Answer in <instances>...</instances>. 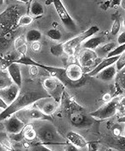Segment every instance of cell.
Wrapping results in <instances>:
<instances>
[{
  "label": "cell",
  "mask_w": 125,
  "mask_h": 151,
  "mask_svg": "<svg viewBox=\"0 0 125 151\" xmlns=\"http://www.w3.org/2000/svg\"><path fill=\"white\" fill-rule=\"evenodd\" d=\"M20 1L10 4L0 13V56L3 57L13 45L18 21L25 14L26 7Z\"/></svg>",
  "instance_id": "obj_1"
},
{
  "label": "cell",
  "mask_w": 125,
  "mask_h": 151,
  "mask_svg": "<svg viewBox=\"0 0 125 151\" xmlns=\"http://www.w3.org/2000/svg\"><path fill=\"white\" fill-rule=\"evenodd\" d=\"M49 97L42 84L38 82H32L27 87L21 88L16 100L0 114V122L4 121L16 112L34 105L38 100ZM51 97V96H50Z\"/></svg>",
  "instance_id": "obj_2"
},
{
  "label": "cell",
  "mask_w": 125,
  "mask_h": 151,
  "mask_svg": "<svg viewBox=\"0 0 125 151\" xmlns=\"http://www.w3.org/2000/svg\"><path fill=\"white\" fill-rule=\"evenodd\" d=\"M61 101L64 106V112L73 127L77 129H88L93 125L96 119L86 112L85 108L79 105L73 98L69 96L66 91L63 93Z\"/></svg>",
  "instance_id": "obj_3"
},
{
  "label": "cell",
  "mask_w": 125,
  "mask_h": 151,
  "mask_svg": "<svg viewBox=\"0 0 125 151\" xmlns=\"http://www.w3.org/2000/svg\"><path fill=\"white\" fill-rule=\"evenodd\" d=\"M37 137L39 138L42 145L56 144V145H66L69 142L64 140L62 136L59 133L56 127L52 122L44 121V122L36 129Z\"/></svg>",
  "instance_id": "obj_4"
},
{
  "label": "cell",
  "mask_w": 125,
  "mask_h": 151,
  "mask_svg": "<svg viewBox=\"0 0 125 151\" xmlns=\"http://www.w3.org/2000/svg\"><path fill=\"white\" fill-rule=\"evenodd\" d=\"M99 31V28L97 25H93L90 27L88 30L78 34V36L74 37L73 38L66 41V43L63 44V49H64V53H66L68 57H74L77 50L82 44L88 39L89 37L94 36L96 33Z\"/></svg>",
  "instance_id": "obj_5"
},
{
  "label": "cell",
  "mask_w": 125,
  "mask_h": 151,
  "mask_svg": "<svg viewBox=\"0 0 125 151\" xmlns=\"http://www.w3.org/2000/svg\"><path fill=\"white\" fill-rule=\"evenodd\" d=\"M120 99L118 96L113 97L109 102L106 103L105 104L101 106L99 109L95 110L93 112H91L89 115L93 117L94 119H100V120H105L113 117L117 113L118 104L120 102Z\"/></svg>",
  "instance_id": "obj_6"
},
{
  "label": "cell",
  "mask_w": 125,
  "mask_h": 151,
  "mask_svg": "<svg viewBox=\"0 0 125 151\" xmlns=\"http://www.w3.org/2000/svg\"><path fill=\"white\" fill-rule=\"evenodd\" d=\"M98 60L99 58L94 50L82 49L78 52V65L82 68L85 74H87L89 71L94 69L98 64Z\"/></svg>",
  "instance_id": "obj_7"
},
{
  "label": "cell",
  "mask_w": 125,
  "mask_h": 151,
  "mask_svg": "<svg viewBox=\"0 0 125 151\" xmlns=\"http://www.w3.org/2000/svg\"><path fill=\"white\" fill-rule=\"evenodd\" d=\"M16 116L23 122L24 123L30 122L32 121H48L53 122L52 116H46L45 114H43L40 109H38L37 108L34 107H29L27 109H22L18 112H16Z\"/></svg>",
  "instance_id": "obj_8"
},
{
  "label": "cell",
  "mask_w": 125,
  "mask_h": 151,
  "mask_svg": "<svg viewBox=\"0 0 125 151\" xmlns=\"http://www.w3.org/2000/svg\"><path fill=\"white\" fill-rule=\"evenodd\" d=\"M44 90L46 91L49 96H51L57 104L61 103L62 95L65 91V86L59 80L54 77L46 78L42 84Z\"/></svg>",
  "instance_id": "obj_9"
},
{
  "label": "cell",
  "mask_w": 125,
  "mask_h": 151,
  "mask_svg": "<svg viewBox=\"0 0 125 151\" xmlns=\"http://www.w3.org/2000/svg\"><path fill=\"white\" fill-rule=\"evenodd\" d=\"M53 5L54 6L55 11L59 16L60 19L61 20L64 27L71 32H77V30H78L77 24H75L73 17L68 13L66 9L65 8L62 1L53 0Z\"/></svg>",
  "instance_id": "obj_10"
},
{
  "label": "cell",
  "mask_w": 125,
  "mask_h": 151,
  "mask_svg": "<svg viewBox=\"0 0 125 151\" xmlns=\"http://www.w3.org/2000/svg\"><path fill=\"white\" fill-rule=\"evenodd\" d=\"M66 75L75 88L84 85L86 82V76L84 73L82 68L76 63L68 64L66 68Z\"/></svg>",
  "instance_id": "obj_11"
},
{
  "label": "cell",
  "mask_w": 125,
  "mask_h": 151,
  "mask_svg": "<svg viewBox=\"0 0 125 151\" xmlns=\"http://www.w3.org/2000/svg\"><path fill=\"white\" fill-rule=\"evenodd\" d=\"M34 106L48 116H52L57 109V103L50 96L38 100Z\"/></svg>",
  "instance_id": "obj_12"
},
{
  "label": "cell",
  "mask_w": 125,
  "mask_h": 151,
  "mask_svg": "<svg viewBox=\"0 0 125 151\" xmlns=\"http://www.w3.org/2000/svg\"><path fill=\"white\" fill-rule=\"evenodd\" d=\"M20 89L17 85L12 83L9 87H6L4 89L0 90V98L5 103L7 106L11 105L17 97Z\"/></svg>",
  "instance_id": "obj_13"
},
{
  "label": "cell",
  "mask_w": 125,
  "mask_h": 151,
  "mask_svg": "<svg viewBox=\"0 0 125 151\" xmlns=\"http://www.w3.org/2000/svg\"><path fill=\"white\" fill-rule=\"evenodd\" d=\"M4 121V127L6 132L10 135H15L20 133L25 126V123L22 120H20L15 114Z\"/></svg>",
  "instance_id": "obj_14"
},
{
  "label": "cell",
  "mask_w": 125,
  "mask_h": 151,
  "mask_svg": "<svg viewBox=\"0 0 125 151\" xmlns=\"http://www.w3.org/2000/svg\"><path fill=\"white\" fill-rule=\"evenodd\" d=\"M8 74L10 76L11 79L12 80L13 83L17 85L19 88H22L23 84V78H22V73H21V68L20 64L16 63H12L8 66L6 69Z\"/></svg>",
  "instance_id": "obj_15"
},
{
  "label": "cell",
  "mask_w": 125,
  "mask_h": 151,
  "mask_svg": "<svg viewBox=\"0 0 125 151\" xmlns=\"http://www.w3.org/2000/svg\"><path fill=\"white\" fill-rule=\"evenodd\" d=\"M120 57V56H119ZM119 57H114V58H103L102 60L100 61V63L94 68L91 71H89L87 74L85 75L87 76H96L97 75L100 71H102L103 70L108 68L109 66L115 64V63L117 61Z\"/></svg>",
  "instance_id": "obj_16"
},
{
  "label": "cell",
  "mask_w": 125,
  "mask_h": 151,
  "mask_svg": "<svg viewBox=\"0 0 125 151\" xmlns=\"http://www.w3.org/2000/svg\"><path fill=\"white\" fill-rule=\"evenodd\" d=\"M66 139L69 143L74 145L78 149H85L87 147V141L81 135L74 131H69L66 134Z\"/></svg>",
  "instance_id": "obj_17"
},
{
  "label": "cell",
  "mask_w": 125,
  "mask_h": 151,
  "mask_svg": "<svg viewBox=\"0 0 125 151\" xmlns=\"http://www.w3.org/2000/svg\"><path fill=\"white\" fill-rule=\"evenodd\" d=\"M105 42V38L103 36H93L86 39L83 44H82V49H86V50H95L97 49L101 45H103Z\"/></svg>",
  "instance_id": "obj_18"
},
{
  "label": "cell",
  "mask_w": 125,
  "mask_h": 151,
  "mask_svg": "<svg viewBox=\"0 0 125 151\" xmlns=\"http://www.w3.org/2000/svg\"><path fill=\"white\" fill-rule=\"evenodd\" d=\"M117 71L116 70L115 65H111L108 68L103 70L97 74V78L104 81V82H111L113 79H115V76L117 75Z\"/></svg>",
  "instance_id": "obj_19"
},
{
  "label": "cell",
  "mask_w": 125,
  "mask_h": 151,
  "mask_svg": "<svg viewBox=\"0 0 125 151\" xmlns=\"http://www.w3.org/2000/svg\"><path fill=\"white\" fill-rule=\"evenodd\" d=\"M0 145L6 151H24L14 146L9 136L4 132H0Z\"/></svg>",
  "instance_id": "obj_20"
},
{
  "label": "cell",
  "mask_w": 125,
  "mask_h": 151,
  "mask_svg": "<svg viewBox=\"0 0 125 151\" xmlns=\"http://www.w3.org/2000/svg\"><path fill=\"white\" fill-rule=\"evenodd\" d=\"M31 17H40L44 13V7L39 1H30V9H29Z\"/></svg>",
  "instance_id": "obj_21"
},
{
  "label": "cell",
  "mask_w": 125,
  "mask_h": 151,
  "mask_svg": "<svg viewBox=\"0 0 125 151\" xmlns=\"http://www.w3.org/2000/svg\"><path fill=\"white\" fill-rule=\"evenodd\" d=\"M21 134L26 141H33L37 137L36 130L34 129V126L32 124H25L24 128L22 129Z\"/></svg>",
  "instance_id": "obj_22"
},
{
  "label": "cell",
  "mask_w": 125,
  "mask_h": 151,
  "mask_svg": "<svg viewBox=\"0 0 125 151\" xmlns=\"http://www.w3.org/2000/svg\"><path fill=\"white\" fill-rule=\"evenodd\" d=\"M125 75L124 69L118 71L115 76V82H116V89L117 90V94H123L124 92L125 89Z\"/></svg>",
  "instance_id": "obj_23"
},
{
  "label": "cell",
  "mask_w": 125,
  "mask_h": 151,
  "mask_svg": "<svg viewBox=\"0 0 125 151\" xmlns=\"http://www.w3.org/2000/svg\"><path fill=\"white\" fill-rule=\"evenodd\" d=\"M42 35L41 33V31L35 29L30 30L27 31L26 35H25V40L26 42H30V43H35V42H39L42 38Z\"/></svg>",
  "instance_id": "obj_24"
},
{
  "label": "cell",
  "mask_w": 125,
  "mask_h": 151,
  "mask_svg": "<svg viewBox=\"0 0 125 151\" xmlns=\"http://www.w3.org/2000/svg\"><path fill=\"white\" fill-rule=\"evenodd\" d=\"M117 47V44L114 42H110L108 44H105L104 45L99 46L97 49H96L94 51L96 52L97 55L103 56V55H107L109 52H110L112 50H114Z\"/></svg>",
  "instance_id": "obj_25"
},
{
  "label": "cell",
  "mask_w": 125,
  "mask_h": 151,
  "mask_svg": "<svg viewBox=\"0 0 125 151\" xmlns=\"http://www.w3.org/2000/svg\"><path fill=\"white\" fill-rule=\"evenodd\" d=\"M13 83L10 76L6 70H0V90L9 87Z\"/></svg>",
  "instance_id": "obj_26"
},
{
  "label": "cell",
  "mask_w": 125,
  "mask_h": 151,
  "mask_svg": "<svg viewBox=\"0 0 125 151\" xmlns=\"http://www.w3.org/2000/svg\"><path fill=\"white\" fill-rule=\"evenodd\" d=\"M112 17L114 19V22H113V24H112V27L110 30V33L112 36H117V35H118L120 29H121V20H120V17L118 15H113Z\"/></svg>",
  "instance_id": "obj_27"
},
{
  "label": "cell",
  "mask_w": 125,
  "mask_h": 151,
  "mask_svg": "<svg viewBox=\"0 0 125 151\" xmlns=\"http://www.w3.org/2000/svg\"><path fill=\"white\" fill-rule=\"evenodd\" d=\"M125 51V45L117 46L114 50H112L106 55V58H114V57H119Z\"/></svg>",
  "instance_id": "obj_28"
},
{
  "label": "cell",
  "mask_w": 125,
  "mask_h": 151,
  "mask_svg": "<svg viewBox=\"0 0 125 151\" xmlns=\"http://www.w3.org/2000/svg\"><path fill=\"white\" fill-rule=\"evenodd\" d=\"M33 20L34 19H33V17H32L31 16L28 15V14H24V15H23L20 17V19L18 21L17 26L19 28V27H24V26L30 25L33 22Z\"/></svg>",
  "instance_id": "obj_29"
},
{
  "label": "cell",
  "mask_w": 125,
  "mask_h": 151,
  "mask_svg": "<svg viewBox=\"0 0 125 151\" xmlns=\"http://www.w3.org/2000/svg\"><path fill=\"white\" fill-rule=\"evenodd\" d=\"M47 36L54 41H59L62 38L61 32L57 29H51V30H47Z\"/></svg>",
  "instance_id": "obj_30"
},
{
  "label": "cell",
  "mask_w": 125,
  "mask_h": 151,
  "mask_svg": "<svg viewBox=\"0 0 125 151\" xmlns=\"http://www.w3.org/2000/svg\"><path fill=\"white\" fill-rule=\"evenodd\" d=\"M50 52L54 57H61L64 54V49H63V44H59L51 46Z\"/></svg>",
  "instance_id": "obj_31"
},
{
  "label": "cell",
  "mask_w": 125,
  "mask_h": 151,
  "mask_svg": "<svg viewBox=\"0 0 125 151\" xmlns=\"http://www.w3.org/2000/svg\"><path fill=\"white\" fill-rule=\"evenodd\" d=\"M115 67H116V70H117V71L118 72V71H120V70H124L125 67V54L124 53H123L119 58H118V59L117 61L115 63Z\"/></svg>",
  "instance_id": "obj_32"
},
{
  "label": "cell",
  "mask_w": 125,
  "mask_h": 151,
  "mask_svg": "<svg viewBox=\"0 0 125 151\" xmlns=\"http://www.w3.org/2000/svg\"><path fill=\"white\" fill-rule=\"evenodd\" d=\"M26 43H27V42H26V40H25V37H17L15 38V40H14L13 46H14L15 50H17L18 48L22 47L23 45H27Z\"/></svg>",
  "instance_id": "obj_33"
},
{
  "label": "cell",
  "mask_w": 125,
  "mask_h": 151,
  "mask_svg": "<svg viewBox=\"0 0 125 151\" xmlns=\"http://www.w3.org/2000/svg\"><path fill=\"white\" fill-rule=\"evenodd\" d=\"M112 134L115 137H119V136H123V127L120 124H116L114 125L113 129H112Z\"/></svg>",
  "instance_id": "obj_34"
},
{
  "label": "cell",
  "mask_w": 125,
  "mask_h": 151,
  "mask_svg": "<svg viewBox=\"0 0 125 151\" xmlns=\"http://www.w3.org/2000/svg\"><path fill=\"white\" fill-rule=\"evenodd\" d=\"M124 143H125L124 136L117 137V147H118L121 150L124 151Z\"/></svg>",
  "instance_id": "obj_35"
},
{
  "label": "cell",
  "mask_w": 125,
  "mask_h": 151,
  "mask_svg": "<svg viewBox=\"0 0 125 151\" xmlns=\"http://www.w3.org/2000/svg\"><path fill=\"white\" fill-rule=\"evenodd\" d=\"M87 147L89 151H97L98 144L96 142H87Z\"/></svg>",
  "instance_id": "obj_36"
},
{
  "label": "cell",
  "mask_w": 125,
  "mask_h": 151,
  "mask_svg": "<svg viewBox=\"0 0 125 151\" xmlns=\"http://www.w3.org/2000/svg\"><path fill=\"white\" fill-rule=\"evenodd\" d=\"M117 43L120 45H125V32L123 31L122 33H120L117 37Z\"/></svg>",
  "instance_id": "obj_37"
},
{
  "label": "cell",
  "mask_w": 125,
  "mask_h": 151,
  "mask_svg": "<svg viewBox=\"0 0 125 151\" xmlns=\"http://www.w3.org/2000/svg\"><path fill=\"white\" fill-rule=\"evenodd\" d=\"M42 48V45L40 44V42H35L31 44V49L34 51H40Z\"/></svg>",
  "instance_id": "obj_38"
},
{
  "label": "cell",
  "mask_w": 125,
  "mask_h": 151,
  "mask_svg": "<svg viewBox=\"0 0 125 151\" xmlns=\"http://www.w3.org/2000/svg\"><path fill=\"white\" fill-rule=\"evenodd\" d=\"M65 151H79V149L71 143H68V144H66V146L65 148Z\"/></svg>",
  "instance_id": "obj_39"
},
{
  "label": "cell",
  "mask_w": 125,
  "mask_h": 151,
  "mask_svg": "<svg viewBox=\"0 0 125 151\" xmlns=\"http://www.w3.org/2000/svg\"><path fill=\"white\" fill-rule=\"evenodd\" d=\"M30 73L32 76H36L38 75L39 73V70H38V67L36 66H30Z\"/></svg>",
  "instance_id": "obj_40"
},
{
  "label": "cell",
  "mask_w": 125,
  "mask_h": 151,
  "mask_svg": "<svg viewBox=\"0 0 125 151\" xmlns=\"http://www.w3.org/2000/svg\"><path fill=\"white\" fill-rule=\"evenodd\" d=\"M109 6H110V1H105V2H103V3H102V5H101L100 7H101L103 10L106 11L107 9L110 8Z\"/></svg>",
  "instance_id": "obj_41"
},
{
  "label": "cell",
  "mask_w": 125,
  "mask_h": 151,
  "mask_svg": "<svg viewBox=\"0 0 125 151\" xmlns=\"http://www.w3.org/2000/svg\"><path fill=\"white\" fill-rule=\"evenodd\" d=\"M112 98H113V97H112V96H111L109 93H106V94L103 96V101H105V103H108V102H109Z\"/></svg>",
  "instance_id": "obj_42"
},
{
  "label": "cell",
  "mask_w": 125,
  "mask_h": 151,
  "mask_svg": "<svg viewBox=\"0 0 125 151\" xmlns=\"http://www.w3.org/2000/svg\"><path fill=\"white\" fill-rule=\"evenodd\" d=\"M37 149H38V151H53L52 150L48 149L47 147H46L45 145H37Z\"/></svg>",
  "instance_id": "obj_43"
},
{
  "label": "cell",
  "mask_w": 125,
  "mask_h": 151,
  "mask_svg": "<svg viewBox=\"0 0 125 151\" xmlns=\"http://www.w3.org/2000/svg\"><path fill=\"white\" fill-rule=\"evenodd\" d=\"M7 107H8V106L5 104V103H4V102L0 98V109H4V110Z\"/></svg>",
  "instance_id": "obj_44"
},
{
  "label": "cell",
  "mask_w": 125,
  "mask_h": 151,
  "mask_svg": "<svg viewBox=\"0 0 125 151\" xmlns=\"http://www.w3.org/2000/svg\"><path fill=\"white\" fill-rule=\"evenodd\" d=\"M124 4H125V1L124 0H121V2H120V6L124 10L125 9V6H124Z\"/></svg>",
  "instance_id": "obj_45"
},
{
  "label": "cell",
  "mask_w": 125,
  "mask_h": 151,
  "mask_svg": "<svg viewBox=\"0 0 125 151\" xmlns=\"http://www.w3.org/2000/svg\"><path fill=\"white\" fill-rule=\"evenodd\" d=\"M23 146L25 149H27V148H29V147H30V145H29V143H28L27 142H24L23 143Z\"/></svg>",
  "instance_id": "obj_46"
},
{
  "label": "cell",
  "mask_w": 125,
  "mask_h": 151,
  "mask_svg": "<svg viewBox=\"0 0 125 151\" xmlns=\"http://www.w3.org/2000/svg\"><path fill=\"white\" fill-rule=\"evenodd\" d=\"M45 4H53V0H52V1H46V2H45Z\"/></svg>",
  "instance_id": "obj_47"
},
{
  "label": "cell",
  "mask_w": 125,
  "mask_h": 151,
  "mask_svg": "<svg viewBox=\"0 0 125 151\" xmlns=\"http://www.w3.org/2000/svg\"><path fill=\"white\" fill-rule=\"evenodd\" d=\"M0 151H6V150H4V148H3V147L0 145Z\"/></svg>",
  "instance_id": "obj_48"
},
{
  "label": "cell",
  "mask_w": 125,
  "mask_h": 151,
  "mask_svg": "<svg viewBox=\"0 0 125 151\" xmlns=\"http://www.w3.org/2000/svg\"><path fill=\"white\" fill-rule=\"evenodd\" d=\"M4 3V0H0V6H1Z\"/></svg>",
  "instance_id": "obj_49"
},
{
  "label": "cell",
  "mask_w": 125,
  "mask_h": 151,
  "mask_svg": "<svg viewBox=\"0 0 125 151\" xmlns=\"http://www.w3.org/2000/svg\"><path fill=\"white\" fill-rule=\"evenodd\" d=\"M3 110H4V109H0V114H1L2 112H3Z\"/></svg>",
  "instance_id": "obj_50"
},
{
  "label": "cell",
  "mask_w": 125,
  "mask_h": 151,
  "mask_svg": "<svg viewBox=\"0 0 125 151\" xmlns=\"http://www.w3.org/2000/svg\"><path fill=\"white\" fill-rule=\"evenodd\" d=\"M105 151H112V150H109V149H108V150H105Z\"/></svg>",
  "instance_id": "obj_51"
}]
</instances>
